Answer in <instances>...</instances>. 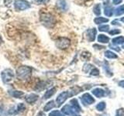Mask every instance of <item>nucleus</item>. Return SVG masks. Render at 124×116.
<instances>
[{"label":"nucleus","instance_id":"nucleus-37","mask_svg":"<svg viewBox=\"0 0 124 116\" xmlns=\"http://www.w3.org/2000/svg\"><path fill=\"white\" fill-rule=\"evenodd\" d=\"M112 25H118V26H120V24L119 23V21L116 20H116H113V21L112 22Z\"/></svg>","mask_w":124,"mask_h":116},{"label":"nucleus","instance_id":"nucleus-44","mask_svg":"<svg viewBox=\"0 0 124 116\" xmlns=\"http://www.w3.org/2000/svg\"><path fill=\"white\" fill-rule=\"evenodd\" d=\"M100 116H106V115H100Z\"/></svg>","mask_w":124,"mask_h":116},{"label":"nucleus","instance_id":"nucleus-15","mask_svg":"<svg viewBox=\"0 0 124 116\" xmlns=\"http://www.w3.org/2000/svg\"><path fill=\"white\" fill-rule=\"evenodd\" d=\"M55 102H54V101H50L49 102H47L46 104V105L44 107V111H49L51 109L55 107Z\"/></svg>","mask_w":124,"mask_h":116},{"label":"nucleus","instance_id":"nucleus-21","mask_svg":"<svg viewBox=\"0 0 124 116\" xmlns=\"http://www.w3.org/2000/svg\"><path fill=\"white\" fill-rule=\"evenodd\" d=\"M25 109H26V107H25L24 104H22V103H19L17 105L16 108V110L14 111V114L19 113V112H21V111H23Z\"/></svg>","mask_w":124,"mask_h":116},{"label":"nucleus","instance_id":"nucleus-14","mask_svg":"<svg viewBox=\"0 0 124 116\" xmlns=\"http://www.w3.org/2000/svg\"><path fill=\"white\" fill-rule=\"evenodd\" d=\"M56 91H57L56 87H53L51 89H50V90H48L47 91H46V93H45L44 95V99L46 100V99L50 98L56 93Z\"/></svg>","mask_w":124,"mask_h":116},{"label":"nucleus","instance_id":"nucleus-1","mask_svg":"<svg viewBox=\"0 0 124 116\" xmlns=\"http://www.w3.org/2000/svg\"><path fill=\"white\" fill-rule=\"evenodd\" d=\"M16 74L19 80L23 81L28 80L32 74V69L27 66H20L16 69Z\"/></svg>","mask_w":124,"mask_h":116},{"label":"nucleus","instance_id":"nucleus-10","mask_svg":"<svg viewBox=\"0 0 124 116\" xmlns=\"http://www.w3.org/2000/svg\"><path fill=\"white\" fill-rule=\"evenodd\" d=\"M96 33H97V31H96L95 28L88 29V30H87V32H86V35H87V39H88V40L89 42L94 41V40H95V39Z\"/></svg>","mask_w":124,"mask_h":116},{"label":"nucleus","instance_id":"nucleus-17","mask_svg":"<svg viewBox=\"0 0 124 116\" xmlns=\"http://www.w3.org/2000/svg\"><path fill=\"white\" fill-rule=\"evenodd\" d=\"M98 41L99 43H102V44H107L109 41V38L103 34H100L98 36Z\"/></svg>","mask_w":124,"mask_h":116},{"label":"nucleus","instance_id":"nucleus-34","mask_svg":"<svg viewBox=\"0 0 124 116\" xmlns=\"http://www.w3.org/2000/svg\"><path fill=\"white\" fill-rule=\"evenodd\" d=\"M35 1L39 4H46L47 2H49L50 0H35Z\"/></svg>","mask_w":124,"mask_h":116},{"label":"nucleus","instance_id":"nucleus-41","mask_svg":"<svg viewBox=\"0 0 124 116\" xmlns=\"http://www.w3.org/2000/svg\"><path fill=\"white\" fill-rule=\"evenodd\" d=\"M2 44V39L1 37V36H0V45H1Z\"/></svg>","mask_w":124,"mask_h":116},{"label":"nucleus","instance_id":"nucleus-24","mask_svg":"<svg viewBox=\"0 0 124 116\" xmlns=\"http://www.w3.org/2000/svg\"><path fill=\"white\" fill-rule=\"evenodd\" d=\"M93 12L96 15H99L101 14V6L100 4H97L95 6V7L93 8Z\"/></svg>","mask_w":124,"mask_h":116},{"label":"nucleus","instance_id":"nucleus-26","mask_svg":"<svg viewBox=\"0 0 124 116\" xmlns=\"http://www.w3.org/2000/svg\"><path fill=\"white\" fill-rule=\"evenodd\" d=\"M81 59H82V60H88L89 59H90V57H91V53H88V52H83L82 53H81Z\"/></svg>","mask_w":124,"mask_h":116},{"label":"nucleus","instance_id":"nucleus-39","mask_svg":"<svg viewBox=\"0 0 124 116\" xmlns=\"http://www.w3.org/2000/svg\"><path fill=\"white\" fill-rule=\"evenodd\" d=\"M119 85L120 87H124V80H121L120 82L119 83Z\"/></svg>","mask_w":124,"mask_h":116},{"label":"nucleus","instance_id":"nucleus-3","mask_svg":"<svg viewBox=\"0 0 124 116\" xmlns=\"http://www.w3.org/2000/svg\"><path fill=\"white\" fill-rule=\"evenodd\" d=\"M56 46L60 50H65L71 45V40L66 37H59L55 40Z\"/></svg>","mask_w":124,"mask_h":116},{"label":"nucleus","instance_id":"nucleus-6","mask_svg":"<svg viewBox=\"0 0 124 116\" xmlns=\"http://www.w3.org/2000/svg\"><path fill=\"white\" fill-rule=\"evenodd\" d=\"M69 97H71L69 91H63L57 96V98L56 99V102L57 104V106H61L62 104H64V102L67 100Z\"/></svg>","mask_w":124,"mask_h":116},{"label":"nucleus","instance_id":"nucleus-12","mask_svg":"<svg viewBox=\"0 0 124 116\" xmlns=\"http://www.w3.org/2000/svg\"><path fill=\"white\" fill-rule=\"evenodd\" d=\"M70 104H71V107L74 110H75L76 112H80L81 111V108L79 105V103L78 102V100L76 98H73L71 100L70 102Z\"/></svg>","mask_w":124,"mask_h":116},{"label":"nucleus","instance_id":"nucleus-5","mask_svg":"<svg viewBox=\"0 0 124 116\" xmlns=\"http://www.w3.org/2000/svg\"><path fill=\"white\" fill-rule=\"evenodd\" d=\"M15 9L18 11H23L29 9L30 7V3L26 0H16L14 3Z\"/></svg>","mask_w":124,"mask_h":116},{"label":"nucleus","instance_id":"nucleus-33","mask_svg":"<svg viewBox=\"0 0 124 116\" xmlns=\"http://www.w3.org/2000/svg\"><path fill=\"white\" fill-rule=\"evenodd\" d=\"M109 34L110 35H116V34H118V33H120V30L119 29H112L111 31H109Z\"/></svg>","mask_w":124,"mask_h":116},{"label":"nucleus","instance_id":"nucleus-18","mask_svg":"<svg viewBox=\"0 0 124 116\" xmlns=\"http://www.w3.org/2000/svg\"><path fill=\"white\" fill-rule=\"evenodd\" d=\"M112 44H114L115 45H119L122 44L124 43V37L123 36H119L116 37L114 39H112Z\"/></svg>","mask_w":124,"mask_h":116},{"label":"nucleus","instance_id":"nucleus-28","mask_svg":"<svg viewBox=\"0 0 124 116\" xmlns=\"http://www.w3.org/2000/svg\"><path fill=\"white\" fill-rule=\"evenodd\" d=\"M92 68H93V66H92V65L88 64H85V65H84V67H83V71L85 72V73H87V72L89 71V70H90V69H92Z\"/></svg>","mask_w":124,"mask_h":116},{"label":"nucleus","instance_id":"nucleus-8","mask_svg":"<svg viewBox=\"0 0 124 116\" xmlns=\"http://www.w3.org/2000/svg\"><path fill=\"white\" fill-rule=\"evenodd\" d=\"M81 102L84 104H92L95 102V99L93 98V97L89 94L88 93H85L82 96H81Z\"/></svg>","mask_w":124,"mask_h":116},{"label":"nucleus","instance_id":"nucleus-13","mask_svg":"<svg viewBox=\"0 0 124 116\" xmlns=\"http://www.w3.org/2000/svg\"><path fill=\"white\" fill-rule=\"evenodd\" d=\"M92 93L94 94L95 97L97 98H102V97H104L106 95V91L102 89L101 88H95V89H93Z\"/></svg>","mask_w":124,"mask_h":116},{"label":"nucleus","instance_id":"nucleus-36","mask_svg":"<svg viewBox=\"0 0 124 116\" xmlns=\"http://www.w3.org/2000/svg\"><path fill=\"white\" fill-rule=\"evenodd\" d=\"M123 0H112V2L115 4V5H118V4L121 3Z\"/></svg>","mask_w":124,"mask_h":116},{"label":"nucleus","instance_id":"nucleus-2","mask_svg":"<svg viewBox=\"0 0 124 116\" xmlns=\"http://www.w3.org/2000/svg\"><path fill=\"white\" fill-rule=\"evenodd\" d=\"M40 20L44 26L47 28H52L56 23V19L51 13H43L40 15Z\"/></svg>","mask_w":124,"mask_h":116},{"label":"nucleus","instance_id":"nucleus-16","mask_svg":"<svg viewBox=\"0 0 124 116\" xmlns=\"http://www.w3.org/2000/svg\"><path fill=\"white\" fill-rule=\"evenodd\" d=\"M9 94L16 98H21L24 95V93L21 91H11Z\"/></svg>","mask_w":124,"mask_h":116},{"label":"nucleus","instance_id":"nucleus-11","mask_svg":"<svg viewBox=\"0 0 124 116\" xmlns=\"http://www.w3.org/2000/svg\"><path fill=\"white\" fill-rule=\"evenodd\" d=\"M39 98V96L36 94H28L26 96L25 98V100L27 103L29 104H33L37 102Z\"/></svg>","mask_w":124,"mask_h":116},{"label":"nucleus","instance_id":"nucleus-27","mask_svg":"<svg viewBox=\"0 0 124 116\" xmlns=\"http://www.w3.org/2000/svg\"><path fill=\"white\" fill-rule=\"evenodd\" d=\"M48 116H64V115L62 114L61 111H57V110H54L50 112Z\"/></svg>","mask_w":124,"mask_h":116},{"label":"nucleus","instance_id":"nucleus-30","mask_svg":"<svg viewBox=\"0 0 124 116\" xmlns=\"http://www.w3.org/2000/svg\"><path fill=\"white\" fill-rule=\"evenodd\" d=\"M99 31H102V32H107V31L109 29V26L108 25H103V26H99Z\"/></svg>","mask_w":124,"mask_h":116},{"label":"nucleus","instance_id":"nucleus-40","mask_svg":"<svg viewBox=\"0 0 124 116\" xmlns=\"http://www.w3.org/2000/svg\"><path fill=\"white\" fill-rule=\"evenodd\" d=\"M37 116H46V115H45V114H44L43 111H40V112H39V113H38V115H37Z\"/></svg>","mask_w":124,"mask_h":116},{"label":"nucleus","instance_id":"nucleus-43","mask_svg":"<svg viewBox=\"0 0 124 116\" xmlns=\"http://www.w3.org/2000/svg\"><path fill=\"white\" fill-rule=\"evenodd\" d=\"M123 49H124V45H123Z\"/></svg>","mask_w":124,"mask_h":116},{"label":"nucleus","instance_id":"nucleus-4","mask_svg":"<svg viewBox=\"0 0 124 116\" xmlns=\"http://www.w3.org/2000/svg\"><path fill=\"white\" fill-rule=\"evenodd\" d=\"M1 77H2V80L3 81V83L7 84L13 80V79L15 77V73L12 69H6L2 71Z\"/></svg>","mask_w":124,"mask_h":116},{"label":"nucleus","instance_id":"nucleus-23","mask_svg":"<svg viewBox=\"0 0 124 116\" xmlns=\"http://www.w3.org/2000/svg\"><path fill=\"white\" fill-rule=\"evenodd\" d=\"M124 13V5L119 6L118 8H116L115 11L116 15H121Z\"/></svg>","mask_w":124,"mask_h":116},{"label":"nucleus","instance_id":"nucleus-31","mask_svg":"<svg viewBox=\"0 0 124 116\" xmlns=\"http://www.w3.org/2000/svg\"><path fill=\"white\" fill-rule=\"evenodd\" d=\"M104 70H105V71H106V74H108V76H112V73L110 71L109 67L108 66L107 63H106V65H104Z\"/></svg>","mask_w":124,"mask_h":116},{"label":"nucleus","instance_id":"nucleus-9","mask_svg":"<svg viewBox=\"0 0 124 116\" xmlns=\"http://www.w3.org/2000/svg\"><path fill=\"white\" fill-rule=\"evenodd\" d=\"M56 6L61 12H65L68 10V4L65 0H57L56 2Z\"/></svg>","mask_w":124,"mask_h":116},{"label":"nucleus","instance_id":"nucleus-29","mask_svg":"<svg viewBox=\"0 0 124 116\" xmlns=\"http://www.w3.org/2000/svg\"><path fill=\"white\" fill-rule=\"evenodd\" d=\"M90 74L92 75V76H97L99 74V69H97L96 67H93L92 69V71L90 72Z\"/></svg>","mask_w":124,"mask_h":116},{"label":"nucleus","instance_id":"nucleus-7","mask_svg":"<svg viewBox=\"0 0 124 116\" xmlns=\"http://www.w3.org/2000/svg\"><path fill=\"white\" fill-rule=\"evenodd\" d=\"M62 113H64L66 115H70V116H81L77 114V112L73 109L72 107L69 104H66L61 109Z\"/></svg>","mask_w":124,"mask_h":116},{"label":"nucleus","instance_id":"nucleus-20","mask_svg":"<svg viewBox=\"0 0 124 116\" xmlns=\"http://www.w3.org/2000/svg\"><path fill=\"white\" fill-rule=\"evenodd\" d=\"M94 22L96 24H101V23H104V22H108V19L103 18V17H97L94 19Z\"/></svg>","mask_w":124,"mask_h":116},{"label":"nucleus","instance_id":"nucleus-19","mask_svg":"<svg viewBox=\"0 0 124 116\" xmlns=\"http://www.w3.org/2000/svg\"><path fill=\"white\" fill-rule=\"evenodd\" d=\"M105 57H106L107 58H109V59H116V58L118 57L116 53H114L112 51H109V50L106 51V53H105Z\"/></svg>","mask_w":124,"mask_h":116},{"label":"nucleus","instance_id":"nucleus-22","mask_svg":"<svg viewBox=\"0 0 124 116\" xmlns=\"http://www.w3.org/2000/svg\"><path fill=\"white\" fill-rule=\"evenodd\" d=\"M104 13L107 16H112V14H113V9L111 7H106L104 10Z\"/></svg>","mask_w":124,"mask_h":116},{"label":"nucleus","instance_id":"nucleus-35","mask_svg":"<svg viewBox=\"0 0 124 116\" xmlns=\"http://www.w3.org/2000/svg\"><path fill=\"white\" fill-rule=\"evenodd\" d=\"M110 47L112 48V49H113V50H116V51H118V52H119L120 51V48L119 47H117V46H110Z\"/></svg>","mask_w":124,"mask_h":116},{"label":"nucleus","instance_id":"nucleus-32","mask_svg":"<svg viewBox=\"0 0 124 116\" xmlns=\"http://www.w3.org/2000/svg\"><path fill=\"white\" fill-rule=\"evenodd\" d=\"M116 116H124V110L123 108H119V109L116 111Z\"/></svg>","mask_w":124,"mask_h":116},{"label":"nucleus","instance_id":"nucleus-25","mask_svg":"<svg viewBox=\"0 0 124 116\" xmlns=\"http://www.w3.org/2000/svg\"><path fill=\"white\" fill-rule=\"evenodd\" d=\"M105 108H106V103L103 102L99 103L96 105V109L98 111H102Z\"/></svg>","mask_w":124,"mask_h":116},{"label":"nucleus","instance_id":"nucleus-42","mask_svg":"<svg viewBox=\"0 0 124 116\" xmlns=\"http://www.w3.org/2000/svg\"><path fill=\"white\" fill-rule=\"evenodd\" d=\"M121 21H122L123 22H124V17H122V18H121Z\"/></svg>","mask_w":124,"mask_h":116},{"label":"nucleus","instance_id":"nucleus-38","mask_svg":"<svg viewBox=\"0 0 124 116\" xmlns=\"http://www.w3.org/2000/svg\"><path fill=\"white\" fill-rule=\"evenodd\" d=\"M93 46H94V47H98V48H97V49H99V50L105 48L103 46H99V45H97V44H95V45Z\"/></svg>","mask_w":124,"mask_h":116}]
</instances>
